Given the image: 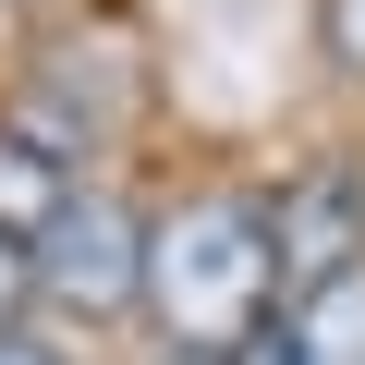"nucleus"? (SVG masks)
Here are the masks:
<instances>
[{"label":"nucleus","instance_id":"nucleus-1","mask_svg":"<svg viewBox=\"0 0 365 365\" xmlns=\"http://www.w3.org/2000/svg\"><path fill=\"white\" fill-rule=\"evenodd\" d=\"M292 304L268 207L256 195H182L170 220H146V317L170 329V353H232Z\"/></svg>","mask_w":365,"mask_h":365},{"label":"nucleus","instance_id":"nucleus-2","mask_svg":"<svg viewBox=\"0 0 365 365\" xmlns=\"http://www.w3.org/2000/svg\"><path fill=\"white\" fill-rule=\"evenodd\" d=\"M37 256V304H61V317H122V304H146V220L122 207V195H86L49 220V244H25Z\"/></svg>","mask_w":365,"mask_h":365},{"label":"nucleus","instance_id":"nucleus-3","mask_svg":"<svg viewBox=\"0 0 365 365\" xmlns=\"http://www.w3.org/2000/svg\"><path fill=\"white\" fill-rule=\"evenodd\" d=\"M268 244H280V280L292 292L365 268V158H304L268 195Z\"/></svg>","mask_w":365,"mask_h":365},{"label":"nucleus","instance_id":"nucleus-4","mask_svg":"<svg viewBox=\"0 0 365 365\" xmlns=\"http://www.w3.org/2000/svg\"><path fill=\"white\" fill-rule=\"evenodd\" d=\"M73 134L49 122V110H25V122H0V244H49V220L86 195L73 182Z\"/></svg>","mask_w":365,"mask_h":365},{"label":"nucleus","instance_id":"nucleus-5","mask_svg":"<svg viewBox=\"0 0 365 365\" xmlns=\"http://www.w3.org/2000/svg\"><path fill=\"white\" fill-rule=\"evenodd\" d=\"M280 317H292V341H304V365H365V268H341V280H317V292H292Z\"/></svg>","mask_w":365,"mask_h":365},{"label":"nucleus","instance_id":"nucleus-6","mask_svg":"<svg viewBox=\"0 0 365 365\" xmlns=\"http://www.w3.org/2000/svg\"><path fill=\"white\" fill-rule=\"evenodd\" d=\"M317 49H329V73L365 86V0H317Z\"/></svg>","mask_w":365,"mask_h":365},{"label":"nucleus","instance_id":"nucleus-7","mask_svg":"<svg viewBox=\"0 0 365 365\" xmlns=\"http://www.w3.org/2000/svg\"><path fill=\"white\" fill-rule=\"evenodd\" d=\"M207 365H304V341H292V317H268L256 341H232V353H207Z\"/></svg>","mask_w":365,"mask_h":365},{"label":"nucleus","instance_id":"nucleus-8","mask_svg":"<svg viewBox=\"0 0 365 365\" xmlns=\"http://www.w3.org/2000/svg\"><path fill=\"white\" fill-rule=\"evenodd\" d=\"M25 304H37V256H25V244H0V341H13Z\"/></svg>","mask_w":365,"mask_h":365}]
</instances>
